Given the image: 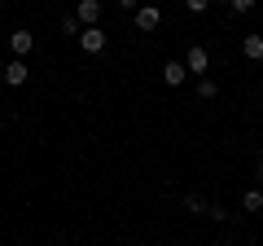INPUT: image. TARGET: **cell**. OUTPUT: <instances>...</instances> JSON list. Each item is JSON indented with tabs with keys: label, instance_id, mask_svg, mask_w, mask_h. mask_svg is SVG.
I'll return each instance as SVG.
<instances>
[{
	"label": "cell",
	"instance_id": "7",
	"mask_svg": "<svg viewBox=\"0 0 263 246\" xmlns=\"http://www.w3.org/2000/svg\"><path fill=\"white\" fill-rule=\"evenodd\" d=\"M184 75H189L184 62H167V66H162V84H167V88H180V84H184Z\"/></svg>",
	"mask_w": 263,
	"mask_h": 246
},
{
	"label": "cell",
	"instance_id": "12",
	"mask_svg": "<svg viewBox=\"0 0 263 246\" xmlns=\"http://www.w3.org/2000/svg\"><path fill=\"white\" fill-rule=\"evenodd\" d=\"M62 31H66V36H79L84 27H79V18H75V13H66V18H62Z\"/></svg>",
	"mask_w": 263,
	"mask_h": 246
},
{
	"label": "cell",
	"instance_id": "1",
	"mask_svg": "<svg viewBox=\"0 0 263 246\" xmlns=\"http://www.w3.org/2000/svg\"><path fill=\"white\" fill-rule=\"evenodd\" d=\"M184 66H189V75H202V79H206L211 53H206V48H202V44H193V48H189V53H184Z\"/></svg>",
	"mask_w": 263,
	"mask_h": 246
},
{
	"label": "cell",
	"instance_id": "16",
	"mask_svg": "<svg viewBox=\"0 0 263 246\" xmlns=\"http://www.w3.org/2000/svg\"><path fill=\"white\" fill-rule=\"evenodd\" d=\"M114 5H119V9H132V13L141 9V0H114Z\"/></svg>",
	"mask_w": 263,
	"mask_h": 246
},
{
	"label": "cell",
	"instance_id": "4",
	"mask_svg": "<svg viewBox=\"0 0 263 246\" xmlns=\"http://www.w3.org/2000/svg\"><path fill=\"white\" fill-rule=\"evenodd\" d=\"M136 27L141 31H158L162 27V9L158 5H141V9H136Z\"/></svg>",
	"mask_w": 263,
	"mask_h": 246
},
{
	"label": "cell",
	"instance_id": "2",
	"mask_svg": "<svg viewBox=\"0 0 263 246\" xmlns=\"http://www.w3.org/2000/svg\"><path fill=\"white\" fill-rule=\"evenodd\" d=\"M79 48L97 57V53L105 48V31H101V27H84V31H79Z\"/></svg>",
	"mask_w": 263,
	"mask_h": 246
},
{
	"label": "cell",
	"instance_id": "10",
	"mask_svg": "<svg viewBox=\"0 0 263 246\" xmlns=\"http://www.w3.org/2000/svg\"><path fill=\"white\" fill-rule=\"evenodd\" d=\"M241 211H263V189H246L241 194Z\"/></svg>",
	"mask_w": 263,
	"mask_h": 246
},
{
	"label": "cell",
	"instance_id": "6",
	"mask_svg": "<svg viewBox=\"0 0 263 246\" xmlns=\"http://www.w3.org/2000/svg\"><path fill=\"white\" fill-rule=\"evenodd\" d=\"M9 48H13V57L27 62V53L35 48V36H31V31H13V36H9Z\"/></svg>",
	"mask_w": 263,
	"mask_h": 246
},
{
	"label": "cell",
	"instance_id": "14",
	"mask_svg": "<svg viewBox=\"0 0 263 246\" xmlns=\"http://www.w3.org/2000/svg\"><path fill=\"white\" fill-rule=\"evenodd\" d=\"M228 5H233V13H250L254 9V0H228Z\"/></svg>",
	"mask_w": 263,
	"mask_h": 246
},
{
	"label": "cell",
	"instance_id": "17",
	"mask_svg": "<svg viewBox=\"0 0 263 246\" xmlns=\"http://www.w3.org/2000/svg\"><path fill=\"white\" fill-rule=\"evenodd\" d=\"M254 176H259V180H263V159H259V171H254Z\"/></svg>",
	"mask_w": 263,
	"mask_h": 246
},
{
	"label": "cell",
	"instance_id": "5",
	"mask_svg": "<svg viewBox=\"0 0 263 246\" xmlns=\"http://www.w3.org/2000/svg\"><path fill=\"white\" fill-rule=\"evenodd\" d=\"M79 27H97L101 22V0H79Z\"/></svg>",
	"mask_w": 263,
	"mask_h": 246
},
{
	"label": "cell",
	"instance_id": "15",
	"mask_svg": "<svg viewBox=\"0 0 263 246\" xmlns=\"http://www.w3.org/2000/svg\"><path fill=\"white\" fill-rule=\"evenodd\" d=\"M206 216H211V220H219V224H224V216H228V211L219 207V202H211V207H206Z\"/></svg>",
	"mask_w": 263,
	"mask_h": 246
},
{
	"label": "cell",
	"instance_id": "3",
	"mask_svg": "<svg viewBox=\"0 0 263 246\" xmlns=\"http://www.w3.org/2000/svg\"><path fill=\"white\" fill-rule=\"evenodd\" d=\"M27 79H31V66L22 62V57H13L9 66H5V84H9V88H22Z\"/></svg>",
	"mask_w": 263,
	"mask_h": 246
},
{
	"label": "cell",
	"instance_id": "9",
	"mask_svg": "<svg viewBox=\"0 0 263 246\" xmlns=\"http://www.w3.org/2000/svg\"><path fill=\"white\" fill-rule=\"evenodd\" d=\"M206 207H211V202L202 198V194H184V211H189V216H206Z\"/></svg>",
	"mask_w": 263,
	"mask_h": 246
},
{
	"label": "cell",
	"instance_id": "8",
	"mask_svg": "<svg viewBox=\"0 0 263 246\" xmlns=\"http://www.w3.org/2000/svg\"><path fill=\"white\" fill-rule=\"evenodd\" d=\"M241 53L250 57V62H263V36H246L241 40Z\"/></svg>",
	"mask_w": 263,
	"mask_h": 246
},
{
	"label": "cell",
	"instance_id": "11",
	"mask_svg": "<svg viewBox=\"0 0 263 246\" xmlns=\"http://www.w3.org/2000/svg\"><path fill=\"white\" fill-rule=\"evenodd\" d=\"M197 97H202V101H215V97H219V84H215V79H197Z\"/></svg>",
	"mask_w": 263,
	"mask_h": 246
},
{
	"label": "cell",
	"instance_id": "13",
	"mask_svg": "<svg viewBox=\"0 0 263 246\" xmlns=\"http://www.w3.org/2000/svg\"><path fill=\"white\" fill-rule=\"evenodd\" d=\"M184 9H189V13H206L211 0H184Z\"/></svg>",
	"mask_w": 263,
	"mask_h": 246
}]
</instances>
